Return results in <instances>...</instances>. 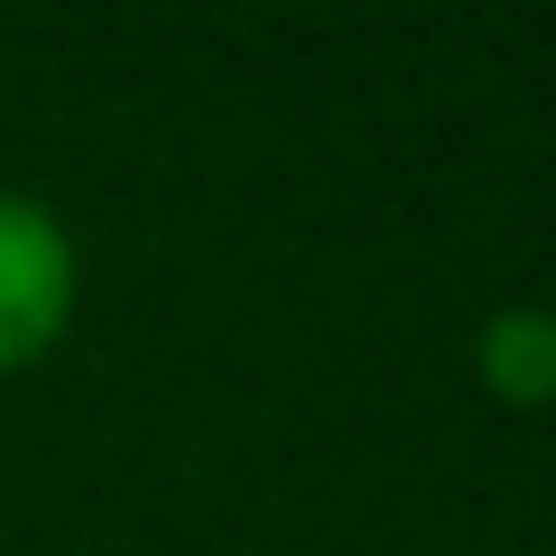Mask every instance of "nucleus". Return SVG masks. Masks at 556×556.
I'll return each instance as SVG.
<instances>
[{
    "label": "nucleus",
    "instance_id": "obj_1",
    "mask_svg": "<svg viewBox=\"0 0 556 556\" xmlns=\"http://www.w3.org/2000/svg\"><path fill=\"white\" fill-rule=\"evenodd\" d=\"M75 288H84V260L75 232L47 195H20L0 186V380L47 362L75 325Z\"/></svg>",
    "mask_w": 556,
    "mask_h": 556
},
{
    "label": "nucleus",
    "instance_id": "obj_2",
    "mask_svg": "<svg viewBox=\"0 0 556 556\" xmlns=\"http://www.w3.org/2000/svg\"><path fill=\"white\" fill-rule=\"evenodd\" d=\"M473 371L501 408H547L556 399V306H529V298L492 306L473 334Z\"/></svg>",
    "mask_w": 556,
    "mask_h": 556
}]
</instances>
